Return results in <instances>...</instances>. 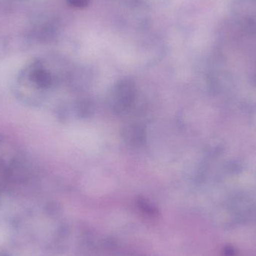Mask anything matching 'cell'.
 Instances as JSON below:
<instances>
[{
    "label": "cell",
    "mask_w": 256,
    "mask_h": 256,
    "mask_svg": "<svg viewBox=\"0 0 256 256\" xmlns=\"http://www.w3.org/2000/svg\"><path fill=\"white\" fill-rule=\"evenodd\" d=\"M88 0H69L70 4H74L75 6H84L87 4Z\"/></svg>",
    "instance_id": "cell-1"
}]
</instances>
